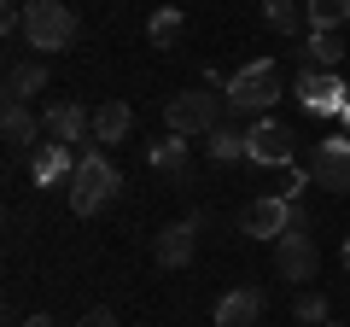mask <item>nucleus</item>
I'll use <instances>...</instances> for the list:
<instances>
[{
	"mask_svg": "<svg viewBox=\"0 0 350 327\" xmlns=\"http://www.w3.org/2000/svg\"><path fill=\"white\" fill-rule=\"evenodd\" d=\"M222 94H228V112H234V117H269V112H275V100H280V70H275V59L239 64V70L222 82Z\"/></svg>",
	"mask_w": 350,
	"mask_h": 327,
	"instance_id": "f257e3e1",
	"label": "nucleus"
},
{
	"mask_svg": "<svg viewBox=\"0 0 350 327\" xmlns=\"http://www.w3.org/2000/svg\"><path fill=\"white\" fill-rule=\"evenodd\" d=\"M117 193H123L117 164L105 158V152H82V164H76V176H70V211L76 216H100Z\"/></svg>",
	"mask_w": 350,
	"mask_h": 327,
	"instance_id": "f03ea898",
	"label": "nucleus"
},
{
	"mask_svg": "<svg viewBox=\"0 0 350 327\" xmlns=\"http://www.w3.org/2000/svg\"><path fill=\"white\" fill-rule=\"evenodd\" d=\"M76 12L64 6V0H24V41L36 47V59L41 53H64V47H76Z\"/></svg>",
	"mask_w": 350,
	"mask_h": 327,
	"instance_id": "7ed1b4c3",
	"label": "nucleus"
},
{
	"mask_svg": "<svg viewBox=\"0 0 350 327\" xmlns=\"http://www.w3.org/2000/svg\"><path fill=\"white\" fill-rule=\"evenodd\" d=\"M228 117V94L216 88H187V94H175L170 105H163V123H170V135H216Z\"/></svg>",
	"mask_w": 350,
	"mask_h": 327,
	"instance_id": "20e7f679",
	"label": "nucleus"
},
{
	"mask_svg": "<svg viewBox=\"0 0 350 327\" xmlns=\"http://www.w3.org/2000/svg\"><path fill=\"white\" fill-rule=\"evenodd\" d=\"M275 269H280V280H315V269H321V252H315V234H310V216H292V228L275 239Z\"/></svg>",
	"mask_w": 350,
	"mask_h": 327,
	"instance_id": "39448f33",
	"label": "nucleus"
},
{
	"mask_svg": "<svg viewBox=\"0 0 350 327\" xmlns=\"http://www.w3.org/2000/svg\"><path fill=\"white\" fill-rule=\"evenodd\" d=\"M298 158V135H292L280 117H257L245 129V164H262V170H292Z\"/></svg>",
	"mask_w": 350,
	"mask_h": 327,
	"instance_id": "423d86ee",
	"label": "nucleus"
},
{
	"mask_svg": "<svg viewBox=\"0 0 350 327\" xmlns=\"http://www.w3.org/2000/svg\"><path fill=\"white\" fill-rule=\"evenodd\" d=\"M292 94H298V105L310 117H345V105H350V88L338 70H298Z\"/></svg>",
	"mask_w": 350,
	"mask_h": 327,
	"instance_id": "0eeeda50",
	"label": "nucleus"
},
{
	"mask_svg": "<svg viewBox=\"0 0 350 327\" xmlns=\"http://www.w3.org/2000/svg\"><path fill=\"white\" fill-rule=\"evenodd\" d=\"M292 216H298V205H292V199L262 193V199H251L245 211H239V234H245V239H280L292 228Z\"/></svg>",
	"mask_w": 350,
	"mask_h": 327,
	"instance_id": "6e6552de",
	"label": "nucleus"
},
{
	"mask_svg": "<svg viewBox=\"0 0 350 327\" xmlns=\"http://www.w3.org/2000/svg\"><path fill=\"white\" fill-rule=\"evenodd\" d=\"M310 176H315V187H327V193H350V135H327V140H315Z\"/></svg>",
	"mask_w": 350,
	"mask_h": 327,
	"instance_id": "1a4fd4ad",
	"label": "nucleus"
},
{
	"mask_svg": "<svg viewBox=\"0 0 350 327\" xmlns=\"http://www.w3.org/2000/svg\"><path fill=\"white\" fill-rule=\"evenodd\" d=\"M199 222H204V216L193 211V216H181V222L158 228V239H152V257H158L163 269H187L193 252H199Z\"/></svg>",
	"mask_w": 350,
	"mask_h": 327,
	"instance_id": "9d476101",
	"label": "nucleus"
},
{
	"mask_svg": "<svg viewBox=\"0 0 350 327\" xmlns=\"http://www.w3.org/2000/svg\"><path fill=\"white\" fill-rule=\"evenodd\" d=\"M262 310H269V292L257 280H239V287H228L216 298V327H257Z\"/></svg>",
	"mask_w": 350,
	"mask_h": 327,
	"instance_id": "9b49d317",
	"label": "nucleus"
},
{
	"mask_svg": "<svg viewBox=\"0 0 350 327\" xmlns=\"http://www.w3.org/2000/svg\"><path fill=\"white\" fill-rule=\"evenodd\" d=\"M41 129H47V140H59V146H82V140H94V112H82L76 100H53L47 112H41Z\"/></svg>",
	"mask_w": 350,
	"mask_h": 327,
	"instance_id": "f8f14e48",
	"label": "nucleus"
},
{
	"mask_svg": "<svg viewBox=\"0 0 350 327\" xmlns=\"http://www.w3.org/2000/svg\"><path fill=\"white\" fill-rule=\"evenodd\" d=\"M76 152L70 146H59V140H41L36 152H29V181H36V193H47V187H70V176H76Z\"/></svg>",
	"mask_w": 350,
	"mask_h": 327,
	"instance_id": "ddd939ff",
	"label": "nucleus"
},
{
	"mask_svg": "<svg viewBox=\"0 0 350 327\" xmlns=\"http://www.w3.org/2000/svg\"><path fill=\"white\" fill-rule=\"evenodd\" d=\"M298 64L304 70H338L345 64V36L338 29H310V41L298 47Z\"/></svg>",
	"mask_w": 350,
	"mask_h": 327,
	"instance_id": "4468645a",
	"label": "nucleus"
},
{
	"mask_svg": "<svg viewBox=\"0 0 350 327\" xmlns=\"http://www.w3.org/2000/svg\"><path fill=\"white\" fill-rule=\"evenodd\" d=\"M129 129H135V105H129V100H105L100 112H94V140H100V152L105 146H123Z\"/></svg>",
	"mask_w": 350,
	"mask_h": 327,
	"instance_id": "2eb2a0df",
	"label": "nucleus"
},
{
	"mask_svg": "<svg viewBox=\"0 0 350 327\" xmlns=\"http://www.w3.org/2000/svg\"><path fill=\"white\" fill-rule=\"evenodd\" d=\"M0 135H6L12 152H24V146H36V135H47V129H41V117L29 112L24 100H6V112H0Z\"/></svg>",
	"mask_w": 350,
	"mask_h": 327,
	"instance_id": "dca6fc26",
	"label": "nucleus"
},
{
	"mask_svg": "<svg viewBox=\"0 0 350 327\" xmlns=\"http://www.w3.org/2000/svg\"><path fill=\"white\" fill-rule=\"evenodd\" d=\"M41 88H47V64H41V59H18L12 70H6V100H24L29 105Z\"/></svg>",
	"mask_w": 350,
	"mask_h": 327,
	"instance_id": "f3484780",
	"label": "nucleus"
},
{
	"mask_svg": "<svg viewBox=\"0 0 350 327\" xmlns=\"http://www.w3.org/2000/svg\"><path fill=\"white\" fill-rule=\"evenodd\" d=\"M262 24L275 36H298L310 18H304V0H262Z\"/></svg>",
	"mask_w": 350,
	"mask_h": 327,
	"instance_id": "a211bd4d",
	"label": "nucleus"
},
{
	"mask_svg": "<svg viewBox=\"0 0 350 327\" xmlns=\"http://www.w3.org/2000/svg\"><path fill=\"white\" fill-rule=\"evenodd\" d=\"M152 170H158V176H175V181H187V140H181V135L158 140V146H152Z\"/></svg>",
	"mask_w": 350,
	"mask_h": 327,
	"instance_id": "6ab92c4d",
	"label": "nucleus"
},
{
	"mask_svg": "<svg viewBox=\"0 0 350 327\" xmlns=\"http://www.w3.org/2000/svg\"><path fill=\"white\" fill-rule=\"evenodd\" d=\"M310 29H345L350 24V0H304Z\"/></svg>",
	"mask_w": 350,
	"mask_h": 327,
	"instance_id": "aec40b11",
	"label": "nucleus"
},
{
	"mask_svg": "<svg viewBox=\"0 0 350 327\" xmlns=\"http://www.w3.org/2000/svg\"><path fill=\"white\" fill-rule=\"evenodd\" d=\"M187 29V18H181V6H158L152 12V24H146V36H152V47H175V36Z\"/></svg>",
	"mask_w": 350,
	"mask_h": 327,
	"instance_id": "412c9836",
	"label": "nucleus"
},
{
	"mask_svg": "<svg viewBox=\"0 0 350 327\" xmlns=\"http://www.w3.org/2000/svg\"><path fill=\"white\" fill-rule=\"evenodd\" d=\"M204 140H211V158L216 164H239V158H245V135H239V129H216V135H204Z\"/></svg>",
	"mask_w": 350,
	"mask_h": 327,
	"instance_id": "4be33fe9",
	"label": "nucleus"
},
{
	"mask_svg": "<svg viewBox=\"0 0 350 327\" xmlns=\"http://www.w3.org/2000/svg\"><path fill=\"white\" fill-rule=\"evenodd\" d=\"M292 315H298V322H315V327H321V322H327V298H321V292H298Z\"/></svg>",
	"mask_w": 350,
	"mask_h": 327,
	"instance_id": "5701e85b",
	"label": "nucleus"
},
{
	"mask_svg": "<svg viewBox=\"0 0 350 327\" xmlns=\"http://www.w3.org/2000/svg\"><path fill=\"white\" fill-rule=\"evenodd\" d=\"M0 36H24V6L6 0V12H0Z\"/></svg>",
	"mask_w": 350,
	"mask_h": 327,
	"instance_id": "b1692460",
	"label": "nucleus"
},
{
	"mask_svg": "<svg viewBox=\"0 0 350 327\" xmlns=\"http://www.w3.org/2000/svg\"><path fill=\"white\" fill-rule=\"evenodd\" d=\"M82 327H123V322H117V315H111V310H105V304H94V310H88V315H82Z\"/></svg>",
	"mask_w": 350,
	"mask_h": 327,
	"instance_id": "393cba45",
	"label": "nucleus"
},
{
	"mask_svg": "<svg viewBox=\"0 0 350 327\" xmlns=\"http://www.w3.org/2000/svg\"><path fill=\"white\" fill-rule=\"evenodd\" d=\"M24 327H59V322H53V315H29Z\"/></svg>",
	"mask_w": 350,
	"mask_h": 327,
	"instance_id": "a878e982",
	"label": "nucleus"
},
{
	"mask_svg": "<svg viewBox=\"0 0 350 327\" xmlns=\"http://www.w3.org/2000/svg\"><path fill=\"white\" fill-rule=\"evenodd\" d=\"M345 269H350V234H345Z\"/></svg>",
	"mask_w": 350,
	"mask_h": 327,
	"instance_id": "bb28decb",
	"label": "nucleus"
},
{
	"mask_svg": "<svg viewBox=\"0 0 350 327\" xmlns=\"http://www.w3.org/2000/svg\"><path fill=\"white\" fill-rule=\"evenodd\" d=\"M338 123H345V129H350V105H345V117H338Z\"/></svg>",
	"mask_w": 350,
	"mask_h": 327,
	"instance_id": "cd10ccee",
	"label": "nucleus"
}]
</instances>
